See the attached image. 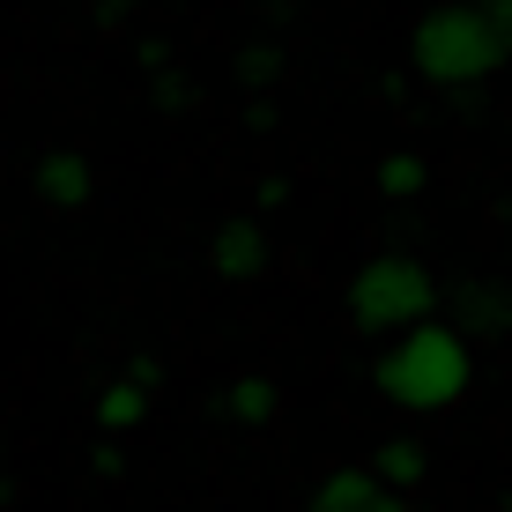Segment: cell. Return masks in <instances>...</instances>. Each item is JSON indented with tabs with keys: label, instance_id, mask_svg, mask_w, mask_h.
<instances>
[{
	"label": "cell",
	"instance_id": "obj_1",
	"mask_svg": "<svg viewBox=\"0 0 512 512\" xmlns=\"http://www.w3.org/2000/svg\"><path fill=\"white\" fill-rule=\"evenodd\" d=\"M372 386H379L386 409H401V416H446V409H461L468 386H475V342L453 320H431V327L401 334V342H379Z\"/></svg>",
	"mask_w": 512,
	"mask_h": 512
},
{
	"label": "cell",
	"instance_id": "obj_2",
	"mask_svg": "<svg viewBox=\"0 0 512 512\" xmlns=\"http://www.w3.org/2000/svg\"><path fill=\"white\" fill-rule=\"evenodd\" d=\"M409 67L438 90H475L505 67V45L490 30L483 0H446V8H423L409 30Z\"/></svg>",
	"mask_w": 512,
	"mask_h": 512
},
{
	"label": "cell",
	"instance_id": "obj_3",
	"mask_svg": "<svg viewBox=\"0 0 512 512\" xmlns=\"http://www.w3.org/2000/svg\"><path fill=\"white\" fill-rule=\"evenodd\" d=\"M438 275L423 268L416 253H372L357 275L342 282V305L349 320H357L364 334H379V342H401V334L431 327L438 320Z\"/></svg>",
	"mask_w": 512,
	"mask_h": 512
},
{
	"label": "cell",
	"instance_id": "obj_4",
	"mask_svg": "<svg viewBox=\"0 0 512 512\" xmlns=\"http://www.w3.org/2000/svg\"><path fill=\"white\" fill-rule=\"evenodd\" d=\"M268 260H275V238H268L260 216H231V223H216V238H208V275L216 282H260Z\"/></svg>",
	"mask_w": 512,
	"mask_h": 512
},
{
	"label": "cell",
	"instance_id": "obj_5",
	"mask_svg": "<svg viewBox=\"0 0 512 512\" xmlns=\"http://www.w3.org/2000/svg\"><path fill=\"white\" fill-rule=\"evenodd\" d=\"M156 357H134L127 372H119L112 386H104V394L90 401V423L104 438H119V431H141V423H149V401H156Z\"/></svg>",
	"mask_w": 512,
	"mask_h": 512
},
{
	"label": "cell",
	"instance_id": "obj_6",
	"mask_svg": "<svg viewBox=\"0 0 512 512\" xmlns=\"http://www.w3.org/2000/svg\"><path fill=\"white\" fill-rule=\"evenodd\" d=\"M446 320L468 334H512V275H468L446 290Z\"/></svg>",
	"mask_w": 512,
	"mask_h": 512
},
{
	"label": "cell",
	"instance_id": "obj_7",
	"mask_svg": "<svg viewBox=\"0 0 512 512\" xmlns=\"http://www.w3.org/2000/svg\"><path fill=\"white\" fill-rule=\"evenodd\" d=\"M297 512H409V498L386 490L372 468H334V475H320V483L305 490Z\"/></svg>",
	"mask_w": 512,
	"mask_h": 512
},
{
	"label": "cell",
	"instance_id": "obj_8",
	"mask_svg": "<svg viewBox=\"0 0 512 512\" xmlns=\"http://www.w3.org/2000/svg\"><path fill=\"white\" fill-rule=\"evenodd\" d=\"M282 409V386L268 372H238V379H223V394H216V416L231 423V431H268Z\"/></svg>",
	"mask_w": 512,
	"mask_h": 512
},
{
	"label": "cell",
	"instance_id": "obj_9",
	"mask_svg": "<svg viewBox=\"0 0 512 512\" xmlns=\"http://www.w3.org/2000/svg\"><path fill=\"white\" fill-rule=\"evenodd\" d=\"M30 186H38V201H52V208H82L97 193V171H90L82 149H45L38 171H30Z\"/></svg>",
	"mask_w": 512,
	"mask_h": 512
},
{
	"label": "cell",
	"instance_id": "obj_10",
	"mask_svg": "<svg viewBox=\"0 0 512 512\" xmlns=\"http://www.w3.org/2000/svg\"><path fill=\"white\" fill-rule=\"evenodd\" d=\"M364 468H372L386 490H401V498H409L423 475H431V446H423L416 431H386L379 446H372V461H364Z\"/></svg>",
	"mask_w": 512,
	"mask_h": 512
},
{
	"label": "cell",
	"instance_id": "obj_11",
	"mask_svg": "<svg viewBox=\"0 0 512 512\" xmlns=\"http://www.w3.org/2000/svg\"><path fill=\"white\" fill-rule=\"evenodd\" d=\"M372 179H379L386 201H416V193L431 186V164H423L416 149H394V156H379V171H372Z\"/></svg>",
	"mask_w": 512,
	"mask_h": 512
},
{
	"label": "cell",
	"instance_id": "obj_12",
	"mask_svg": "<svg viewBox=\"0 0 512 512\" xmlns=\"http://www.w3.org/2000/svg\"><path fill=\"white\" fill-rule=\"evenodd\" d=\"M483 15H490V30H498V45H505V60H512V0H483Z\"/></svg>",
	"mask_w": 512,
	"mask_h": 512
},
{
	"label": "cell",
	"instance_id": "obj_13",
	"mask_svg": "<svg viewBox=\"0 0 512 512\" xmlns=\"http://www.w3.org/2000/svg\"><path fill=\"white\" fill-rule=\"evenodd\" d=\"M141 0H97V15H134Z\"/></svg>",
	"mask_w": 512,
	"mask_h": 512
}]
</instances>
